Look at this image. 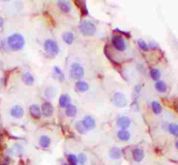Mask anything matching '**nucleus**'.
I'll use <instances>...</instances> for the list:
<instances>
[{
    "mask_svg": "<svg viewBox=\"0 0 178 165\" xmlns=\"http://www.w3.org/2000/svg\"><path fill=\"white\" fill-rule=\"evenodd\" d=\"M8 43L10 48L14 51H18L23 48L25 43L24 37L19 34H14L9 36Z\"/></svg>",
    "mask_w": 178,
    "mask_h": 165,
    "instance_id": "f257e3e1",
    "label": "nucleus"
},
{
    "mask_svg": "<svg viewBox=\"0 0 178 165\" xmlns=\"http://www.w3.org/2000/svg\"><path fill=\"white\" fill-rule=\"evenodd\" d=\"M79 29L83 35L84 36H92L96 32V28L93 23L88 20H84L79 25Z\"/></svg>",
    "mask_w": 178,
    "mask_h": 165,
    "instance_id": "f03ea898",
    "label": "nucleus"
},
{
    "mask_svg": "<svg viewBox=\"0 0 178 165\" xmlns=\"http://www.w3.org/2000/svg\"><path fill=\"white\" fill-rule=\"evenodd\" d=\"M44 49L46 52L51 56L57 55L59 52L60 49L57 42L52 40H47L44 43Z\"/></svg>",
    "mask_w": 178,
    "mask_h": 165,
    "instance_id": "7ed1b4c3",
    "label": "nucleus"
},
{
    "mask_svg": "<svg viewBox=\"0 0 178 165\" xmlns=\"http://www.w3.org/2000/svg\"><path fill=\"white\" fill-rule=\"evenodd\" d=\"M70 76L75 80L81 79L84 75V70L82 66L78 63H74L71 66L70 70Z\"/></svg>",
    "mask_w": 178,
    "mask_h": 165,
    "instance_id": "20e7f679",
    "label": "nucleus"
},
{
    "mask_svg": "<svg viewBox=\"0 0 178 165\" xmlns=\"http://www.w3.org/2000/svg\"><path fill=\"white\" fill-rule=\"evenodd\" d=\"M111 102L114 105L118 107H124L127 104V100L125 95L120 92H117L113 95Z\"/></svg>",
    "mask_w": 178,
    "mask_h": 165,
    "instance_id": "39448f33",
    "label": "nucleus"
},
{
    "mask_svg": "<svg viewBox=\"0 0 178 165\" xmlns=\"http://www.w3.org/2000/svg\"><path fill=\"white\" fill-rule=\"evenodd\" d=\"M112 43L117 50L123 52L126 49V44L124 39L119 36H115L112 38Z\"/></svg>",
    "mask_w": 178,
    "mask_h": 165,
    "instance_id": "423d86ee",
    "label": "nucleus"
},
{
    "mask_svg": "<svg viewBox=\"0 0 178 165\" xmlns=\"http://www.w3.org/2000/svg\"><path fill=\"white\" fill-rule=\"evenodd\" d=\"M82 124L86 130H92L96 127V121L90 116H86L84 118Z\"/></svg>",
    "mask_w": 178,
    "mask_h": 165,
    "instance_id": "0eeeda50",
    "label": "nucleus"
},
{
    "mask_svg": "<svg viewBox=\"0 0 178 165\" xmlns=\"http://www.w3.org/2000/svg\"><path fill=\"white\" fill-rule=\"evenodd\" d=\"M42 111L45 117H51L54 113V107L50 102H45L42 105Z\"/></svg>",
    "mask_w": 178,
    "mask_h": 165,
    "instance_id": "6e6552de",
    "label": "nucleus"
},
{
    "mask_svg": "<svg viewBox=\"0 0 178 165\" xmlns=\"http://www.w3.org/2000/svg\"><path fill=\"white\" fill-rule=\"evenodd\" d=\"M117 124H118V125L122 130H125L130 126L131 121L129 118L126 117H123L119 118L118 119V121H117Z\"/></svg>",
    "mask_w": 178,
    "mask_h": 165,
    "instance_id": "1a4fd4ad",
    "label": "nucleus"
},
{
    "mask_svg": "<svg viewBox=\"0 0 178 165\" xmlns=\"http://www.w3.org/2000/svg\"><path fill=\"white\" fill-rule=\"evenodd\" d=\"M29 112L31 117L36 119H38L40 118V109L39 106L37 105H32L29 107Z\"/></svg>",
    "mask_w": 178,
    "mask_h": 165,
    "instance_id": "9d476101",
    "label": "nucleus"
},
{
    "mask_svg": "<svg viewBox=\"0 0 178 165\" xmlns=\"http://www.w3.org/2000/svg\"><path fill=\"white\" fill-rule=\"evenodd\" d=\"M23 114H24V111L20 106L16 105L12 108L11 115L13 116V117L17 118V119H19V118L23 117Z\"/></svg>",
    "mask_w": 178,
    "mask_h": 165,
    "instance_id": "9b49d317",
    "label": "nucleus"
},
{
    "mask_svg": "<svg viewBox=\"0 0 178 165\" xmlns=\"http://www.w3.org/2000/svg\"><path fill=\"white\" fill-rule=\"evenodd\" d=\"M132 156L134 161L139 162L143 159L144 153H143V151L141 149H136L132 152Z\"/></svg>",
    "mask_w": 178,
    "mask_h": 165,
    "instance_id": "f8f14e48",
    "label": "nucleus"
},
{
    "mask_svg": "<svg viewBox=\"0 0 178 165\" xmlns=\"http://www.w3.org/2000/svg\"><path fill=\"white\" fill-rule=\"evenodd\" d=\"M58 5L61 10L64 13H68L71 9V6L68 1H58Z\"/></svg>",
    "mask_w": 178,
    "mask_h": 165,
    "instance_id": "ddd939ff",
    "label": "nucleus"
},
{
    "mask_svg": "<svg viewBox=\"0 0 178 165\" xmlns=\"http://www.w3.org/2000/svg\"><path fill=\"white\" fill-rule=\"evenodd\" d=\"M75 88H76V90L78 91L85 92L89 89V86L86 82L79 81V82H77L76 83V84H75Z\"/></svg>",
    "mask_w": 178,
    "mask_h": 165,
    "instance_id": "4468645a",
    "label": "nucleus"
},
{
    "mask_svg": "<svg viewBox=\"0 0 178 165\" xmlns=\"http://www.w3.org/2000/svg\"><path fill=\"white\" fill-rule=\"evenodd\" d=\"M62 38L67 44L71 45L74 41V34L70 31H67V32H64L62 35Z\"/></svg>",
    "mask_w": 178,
    "mask_h": 165,
    "instance_id": "2eb2a0df",
    "label": "nucleus"
},
{
    "mask_svg": "<svg viewBox=\"0 0 178 165\" xmlns=\"http://www.w3.org/2000/svg\"><path fill=\"white\" fill-rule=\"evenodd\" d=\"M70 102V98L67 94H63L61 95L59 98V104L61 107H68Z\"/></svg>",
    "mask_w": 178,
    "mask_h": 165,
    "instance_id": "dca6fc26",
    "label": "nucleus"
},
{
    "mask_svg": "<svg viewBox=\"0 0 178 165\" xmlns=\"http://www.w3.org/2000/svg\"><path fill=\"white\" fill-rule=\"evenodd\" d=\"M75 4L77 5L78 8H79L82 16H86L88 15V9L86 8V3L84 1H75Z\"/></svg>",
    "mask_w": 178,
    "mask_h": 165,
    "instance_id": "f3484780",
    "label": "nucleus"
},
{
    "mask_svg": "<svg viewBox=\"0 0 178 165\" xmlns=\"http://www.w3.org/2000/svg\"><path fill=\"white\" fill-rule=\"evenodd\" d=\"M22 80H23V82L25 84L27 85L32 84L34 82L33 77L29 73H24L23 75V77H22Z\"/></svg>",
    "mask_w": 178,
    "mask_h": 165,
    "instance_id": "a211bd4d",
    "label": "nucleus"
},
{
    "mask_svg": "<svg viewBox=\"0 0 178 165\" xmlns=\"http://www.w3.org/2000/svg\"><path fill=\"white\" fill-rule=\"evenodd\" d=\"M118 137L121 141H128L130 138V134L127 130H122L118 132Z\"/></svg>",
    "mask_w": 178,
    "mask_h": 165,
    "instance_id": "6ab92c4d",
    "label": "nucleus"
},
{
    "mask_svg": "<svg viewBox=\"0 0 178 165\" xmlns=\"http://www.w3.org/2000/svg\"><path fill=\"white\" fill-rule=\"evenodd\" d=\"M77 107H75V105H69L66 108V110H65V114L69 117H75L77 114Z\"/></svg>",
    "mask_w": 178,
    "mask_h": 165,
    "instance_id": "aec40b11",
    "label": "nucleus"
},
{
    "mask_svg": "<svg viewBox=\"0 0 178 165\" xmlns=\"http://www.w3.org/2000/svg\"><path fill=\"white\" fill-rule=\"evenodd\" d=\"M54 75L55 76V78L58 79L60 82H63L65 79L64 75H63V72L61 70V69L57 67V66L54 67Z\"/></svg>",
    "mask_w": 178,
    "mask_h": 165,
    "instance_id": "412c9836",
    "label": "nucleus"
},
{
    "mask_svg": "<svg viewBox=\"0 0 178 165\" xmlns=\"http://www.w3.org/2000/svg\"><path fill=\"white\" fill-rule=\"evenodd\" d=\"M109 156L111 157L113 159H118L121 157V151L118 148L114 147L113 149H111L110 152H109Z\"/></svg>",
    "mask_w": 178,
    "mask_h": 165,
    "instance_id": "4be33fe9",
    "label": "nucleus"
},
{
    "mask_svg": "<svg viewBox=\"0 0 178 165\" xmlns=\"http://www.w3.org/2000/svg\"><path fill=\"white\" fill-rule=\"evenodd\" d=\"M155 88L159 92H162V93H164L166 91V84L163 81H159L156 83L155 84Z\"/></svg>",
    "mask_w": 178,
    "mask_h": 165,
    "instance_id": "5701e85b",
    "label": "nucleus"
},
{
    "mask_svg": "<svg viewBox=\"0 0 178 165\" xmlns=\"http://www.w3.org/2000/svg\"><path fill=\"white\" fill-rule=\"evenodd\" d=\"M40 145L43 148H47L50 144V139L47 136H42L40 139Z\"/></svg>",
    "mask_w": 178,
    "mask_h": 165,
    "instance_id": "b1692460",
    "label": "nucleus"
},
{
    "mask_svg": "<svg viewBox=\"0 0 178 165\" xmlns=\"http://www.w3.org/2000/svg\"><path fill=\"white\" fill-rule=\"evenodd\" d=\"M152 108L153 112H154V113L156 114H159L160 113L162 112V106H161L159 103L157 102V101H153L152 102Z\"/></svg>",
    "mask_w": 178,
    "mask_h": 165,
    "instance_id": "393cba45",
    "label": "nucleus"
},
{
    "mask_svg": "<svg viewBox=\"0 0 178 165\" xmlns=\"http://www.w3.org/2000/svg\"><path fill=\"white\" fill-rule=\"evenodd\" d=\"M150 75H151V77H152L153 80H155V81L159 80L160 77H161L160 71L158 70V69H155V68H153V69H152V70H151Z\"/></svg>",
    "mask_w": 178,
    "mask_h": 165,
    "instance_id": "a878e982",
    "label": "nucleus"
},
{
    "mask_svg": "<svg viewBox=\"0 0 178 165\" xmlns=\"http://www.w3.org/2000/svg\"><path fill=\"white\" fill-rule=\"evenodd\" d=\"M169 130L172 135H173L174 136H175V137H177V135H178L177 125L174 124H170L169 126Z\"/></svg>",
    "mask_w": 178,
    "mask_h": 165,
    "instance_id": "bb28decb",
    "label": "nucleus"
},
{
    "mask_svg": "<svg viewBox=\"0 0 178 165\" xmlns=\"http://www.w3.org/2000/svg\"><path fill=\"white\" fill-rule=\"evenodd\" d=\"M87 160V157L85 154L84 153H80L79 156H78L77 158V162H79V163L82 165H84Z\"/></svg>",
    "mask_w": 178,
    "mask_h": 165,
    "instance_id": "cd10ccee",
    "label": "nucleus"
},
{
    "mask_svg": "<svg viewBox=\"0 0 178 165\" xmlns=\"http://www.w3.org/2000/svg\"><path fill=\"white\" fill-rule=\"evenodd\" d=\"M68 161L71 165H77V157L73 154H70L68 157Z\"/></svg>",
    "mask_w": 178,
    "mask_h": 165,
    "instance_id": "c85d7f7f",
    "label": "nucleus"
},
{
    "mask_svg": "<svg viewBox=\"0 0 178 165\" xmlns=\"http://www.w3.org/2000/svg\"><path fill=\"white\" fill-rule=\"evenodd\" d=\"M138 45H139L140 48L141 49V50H143V51H148V49H149L148 45L146 44V43L144 41L139 40L138 41Z\"/></svg>",
    "mask_w": 178,
    "mask_h": 165,
    "instance_id": "c756f323",
    "label": "nucleus"
},
{
    "mask_svg": "<svg viewBox=\"0 0 178 165\" xmlns=\"http://www.w3.org/2000/svg\"><path fill=\"white\" fill-rule=\"evenodd\" d=\"M76 128L77 130L79 131L80 133H82V134H83V133H84L85 132H86V128H85L84 125H83L82 122H78L77 124H76Z\"/></svg>",
    "mask_w": 178,
    "mask_h": 165,
    "instance_id": "7c9ffc66",
    "label": "nucleus"
},
{
    "mask_svg": "<svg viewBox=\"0 0 178 165\" xmlns=\"http://www.w3.org/2000/svg\"><path fill=\"white\" fill-rule=\"evenodd\" d=\"M3 23H4V22H3V19H2L1 17H0V28L2 27V25H3Z\"/></svg>",
    "mask_w": 178,
    "mask_h": 165,
    "instance_id": "2f4dec72",
    "label": "nucleus"
},
{
    "mask_svg": "<svg viewBox=\"0 0 178 165\" xmlns=\"http://www.w3.org/2000/svg\"><path fill=\"white\" fill-rule=\"evenodd\" d=\"M2 66H3V63H2V62L1 61H0V68H1Z\"/></svg>",
    "mask_w": 178,
    "mask_h": 165,
    "instance_id": "473e14b6",
    "label": "nucleus"
},
{
    "mask_svg": "<svg viewBox=\"0 0 178 165\" xmlns=\"http://www.w3.org/2000/svg\"><path fill=\"white\" fill-rule=\"evenodd\" d=\"M64 165H67V164H64Z\"/></svg>",
    "mask_w": 178,
    "mask_h": 165,
    "instance_id": "72a5a7b5",
    "label": "nucleus"
}]
</instances>
